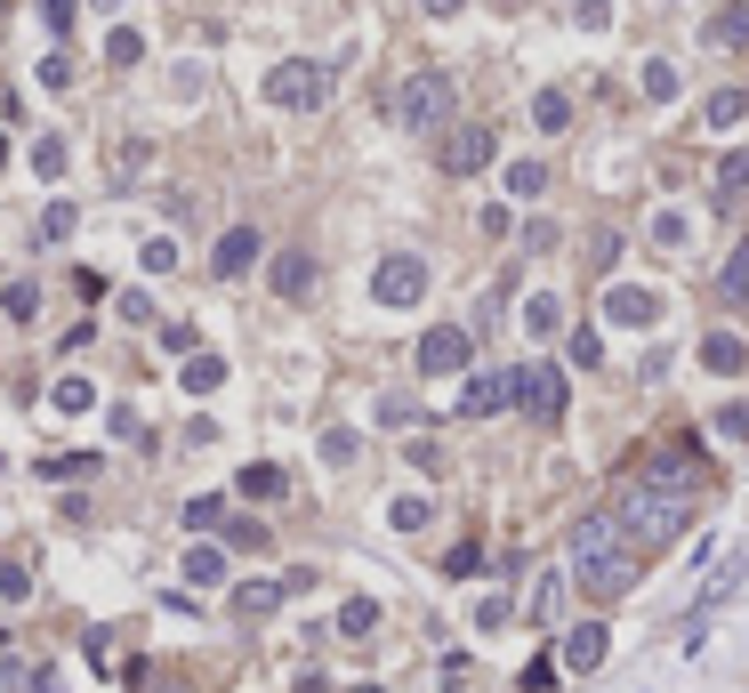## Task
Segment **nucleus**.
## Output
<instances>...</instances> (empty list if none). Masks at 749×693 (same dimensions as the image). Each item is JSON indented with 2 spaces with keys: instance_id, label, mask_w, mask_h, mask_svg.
Here are the masks:
<instances>
[{
  "instance_id": "nucleus-1",
  "label": "nucleus",
  "mask_w": 749,
  "mask_h": 693,
  "mask_svg": "<svg viewBox=\"0 0 749 693\" xmlns=\"http://www.w3.org/2000/svg\"><path fill=\"white\" fill-rule=\"evenodd\" d=\"M612 516H621V533H629V540L669 548L677 533H686V516H693V484H677V476H637V484H621Z\"/></svg>"
},
{
  "instance_id": "nucleus-2",
  "label": "nucleus",
  "mask_w": 749,
  "mask_h": 693,
  "mask_svg": "<svg viewBox=\"0 0 749 693\" xmlns=\"http://www.w3.org/2000/svg\"><path fill=\"white\" fill-rule=\"evenodd\" d=\"M621 516H581V533H572V573H581L589 597H621V588L637 580L629 548H621Z\"/></svg>"
},
{
  "instance_id": "nucleus-3",
  "label": "nucleus",
  "mask_w": 749,
  "mask_h": 693,
  "mask_svg": "<svg viewBox=\"0 0 749 693\" xmlns=\"http://www.w3.org/2000/svg\"><path fill=\"white\" fill-rule=\"evenodd\" d=\"M266 106H283V114H323V106H331V65H315V57L275 65V74H266Z\"/></svg>"
},
{
  "instance_id": "nucleus-4",
  "label": "nucleus",
  "mask_w": 749,
  "mask_h": 693,
  "mask_svg": "<svg viewBox=\"0 0 749 693\" xmlns=\"http://www.w3.org/2000/svg\"><path fill=\"white\" fill-rule=\"evenodd\" d=\"M452 106H460V89H452V74H412V81H403L395 89V121L403 129H444L452 121Z\"/></svg>"
},
{
  "instance_id": "nucleus-5",
  "label": "nucleus",
  "mask_w": 749,
  "mask_h": 693,
  "mask_svg": "<svg viewBox=\"0 0 749 693\" xmlns=\"http://www.w3.org/2000/svg\"><path fill=\"white\" fill-rule=\"evenodd\" d=\"M516 403L532 411L540 428H556V420H564V371H556V363H524V371H516Z\"/></svg>"
},
{
  "instance_id": "nucleus-6",
  "label": "nucleus",
  "mask_w": 749,
  "mask_h": 693,
  "mask_svg": "<svg viewBox=\"0 0 749 693\" xmlns=\"http://www.w3.org/2000/svg\"><path fill=\"white\" fill-rule=\"evenodd\" d=\"M492 146H500V137H492V121H460V129H444V146H435V162H444L452 178H475V169L492 162Z\"/></svg>"
},
{
  "instance_id": "nucleus-7",
  "label": "nucleus",
  "mask_w": 749,
  "mask_h": 693,
  "mask_svg": "<svg viewBox=\"0 0 749 693\" xmlns=\"http://www.w3.org/2000/svg\"><path fill=\"white\" fill-rule=\"evenodd\" d=\"M420 291H427V258H412V251L380 258V274H371V299L380 306H420Z\"/></svg>"
},
{
  "instance_id": "nucleus-8",
  "label": "nucleus",
  "mask_w": 749,
  "mask_h": 693,
  "mask_svg": "<svg viewBox=\"0 0 749 693\" xmlns=\"http://www.w3.org/2000/svg\"><path fill=\"white\" fill-rule=\"evenodd\" d=\"M420 371H427V379L467 371V331H460V323H435V331L420 339Z\"/></svg>"
},
{
  "instance_id": "nucleus-9",
  "label": "nucleus",
  "mask_w": 749,
  "mask_h": 693,
  "mask_svg": "<svg viewBox=\"0 0 749 693\" xmlns=\"http://www.w3.org/2000/svg\"><path fill=\"white\" fill-rule=\"evenodd\" d=\"M507 396H516V379H500V371H475L467 388H460V420H492V411H507Z\"/></svg>"
},
{
  "instance_id": "nucleus-10",
  "label": "nucleus",
  "mask_w": 749,
  "mask_h": 693,
  "mask_svg": "<svg viewBox=\"0 0 749 693\" xmlns=\"http://www.w3.org/2000/svg\"><path fill=\"white\" fill-rule=\"evenodd\" d=\"M210 266H218V283H234V274H250V266H258V226H226V234H218V258H210Z\"/></svg>"
},
{
  "instance_id": "nucleus-11",
  "label": "nucleus",
  "mask_w": 749,
  "mask_h": 693,
  "mask_svg": "<svg viewBox=\"0 0 749 693\" xmlns=\"http://www.w3.org/2000/svg\"><path fill=\"white\" fill-rule=\"evenodd\" d=\"M266 283H275V299H306L315 291V251H283L275 266H266Z\"/></svg>"
},
{
  "instance_id": "nucleus-12",
  "label": "nucleus",
  "mask_w": 749,
  "mask_h": 693,
  "mask_svg": "<svg viewBox=\"0 0 749 693\" xmlns=\"http://www.w3.org/2000/svg\"><path fill=\"white\" fill-rule=\"evenodd\" d=\"M604 315L612 323H661V299L653 291H604Z\"/></svg>"
},
{
  "instance_id": "nucleus-13",
  "label": "nucleus",
  "mask_w": 749,
  "mask_h": 693,
  "mask_svg": "<svg viewBox=\"0 0 749 693\" xmlns=\"http://www.w3.org/2000/svg\"><path fill=\"white\" fill-rule=\"evenodd\" d=\"M597 662H604V621H581L564 637V670H597Z\"/></svg>"
},
{
  "instance_id": "nucleus-14",
  "label": "nucleus",
  "mask_w": 749,
  "mask_h": 693,
  "mask_svg": "<svg viewBox=\"0 0 749 693\" xmlns=\"http://www.w3.org/2000/svg\"><path fill=\"white\" fill-rule=\"evenodd\" d=\"M709 49H749V9H741V0L709 17Z\"/></svg>"
},
{
  "instance_id": "nucleus-15",
  "label": "nucleus",
  "mask_w": 749,
  "mask_h": 693,
  "mask_svg": "<svg viewBox=\"0 0 749 693\" xmlns=\"http://www.w3.org/2000/svg\"><path fill=\"white\" fill-rule=\"evenodd\" d=\"M290 492V476L275 468V460H258V468H243V500H283Z\"/></svg>"
},
{
  "instance_id": "nucleus-16",
  "label": "nucleus",
  "mask_w": 749,
  "mask_h": 693,
  "mask_svg": "<svg viewBox=\"0 0 749 693\" xmlns=\"http://www.w3.org/2000/svg\"><path fill=\"white\" fill-rule=\"evenodd\" d=\"M275 605H283V580H243V588H234V613H250V621L275 613Z\"/></svg>"
},
{
  "instance_id": "nucleus-17",
  "label": "nucleus",
  "mask_w": 749,
  "mask_h": 693,
  "mask_svg": "<svg viewBox=\"0 0 749 693\" xmlns=\"http://www.w3.org/2000/svg\"><path fill=\"white\" fill-rule=\"evenodd\" d=\"M701 363H709V371H741V363H749V346H741L733 331H709V346H701Z\"/></svg>"
},
{
  "instance_id": "nucleus-18",
  "label": "nucleus",
  "mask_w": 749,
  "mask_h": 693,
  "mask_svg": "<svg viewBox=\"0 0 749 693\" xmlns=\"http://www.w3.org/2000/svg\"><path fill=\"white\" fill-rule=\"evenodd\" d=\"M532 121H540V129H564V121H572V97H564V89H540V97H532Z\"/></svg>"
},
{
  "instance_id": "nucleus-19",
  "label": "nucleus",
  "mask_w": 749,
  "mask_h": 693,
  "mask_svg": "<svg viewBox=\"0 0 749 693\" xmlns=\"http://www.w3.org/2000/svg\"><path fill=\"white\" fill-rule=\"evenodd\" d=\"M186 580L218 588V580H226V557H218V548H186Z\"/></svg>"
},
{
  "instance_id": "nucleus-20",
  "label": "nucleus",
  "mask_w": 749,
  "mask_h": 693,
  "mask_svg": "<svg viewBox=\"0 0 749 693\" xmlns=\"http://www.w3.org/2000/svg\"><path fill=\"white\" fill-rule=\"evenodd\" d=\"M32 306H41V291H32V283H9V291H0V315H9V323H32Z\"/></svg>"
},
{
  "instance_id": "nucleus-21",
  "label": "nucleus",
  "mask_w": 749,
  "mask_h": 693,
  "mask_svg": "<svg viewBox=\"0 0 749 693\" xmlns=\"http://www.w3.org/2000/svg\"><path fill=\"white\" fill-rule=\"evenodd\" d=\"M749 114V89H718V97H709V121H718V129H733Z\"/></svg>"
},
{
  "instance_id": "nucleus-22",
  "label": "nucleus",
  "mask_w": 749,
  "mask_h": 693,
  "mask_svg": "<svg viewBox=\"0 0 749 693\" xmlns=\"http://www.w3.org/2000/svg\"><path fill=\"white\" fill-rule=\"evenodd\" d=\"M741 186H749V154H726L718 162V202H733Z\"/></svg>"
},
{
  "instance_id": "nucleus-23",
  "label": "nucleus",
  "mask_w": 749,
  "mask_h": 693,
  "mask_svg": "<svg viewBox=\"0 0 749 693\" xmlns=\"http://www.w3.org/2000/svg\"><path fill=\"white\" fill-rule=\"evenodd\" d=\"M540 186H549V169H540V162H516V169H507V194H516V202H532Z\"/></svg>"
},
{
  "instance_id": "nucleus-24",
  "label": "nucleus",
  "mask_w": 749,
  "mask_h": 693,
  "mask_svg": "<svg viewBox=\"0 0 749 693\" xmlns=\"http://www.w3.org/2000/svg\"><path fill=\"white\" fill-rule=\"evenodd\" d=\"M338 629H347V637H371V629H380V605H371V597H355L347 613H338Z\"/></svg>"
},
{
  "instance_id": "nucleus-25",
  "label": "nucleus",
  "mask_w": 749,
  "mask_h": 693,
  "mask_svg": "<svg viewBox=\"0 0 749 693\" xmlns=\"http://www.w3.org/2000/svg\"><path fill=\"white\" fill-rule=\"evenodd\" d=\"M644 97H661V106L677 97V65H669V57H653V65H644Z\"/></svg>"
},
{
  "instance_id": "nucleus-26",
  "label": "nucleus",
  "mask_w": 749,
  "mask_h": 693,
  "mask_svg": "<svg viewBox=\"0 0 749 693\" xmlns=\"http://www.w3.org/2000/svg\"><path fill=\"white\" fill-rule=\"evenodd\" d=\"M73 202H49V211H41V242H65V234H73Z\"/></svg>"
},
{
  "instance_id": "nucleus-27",
  "label": "nucleus",
  "mask_w": 749,
  "mask_h": 693,
  "mask_svg": "<svg viewBox=\"0 0 749 693\" xmlns=\"http://www.w3.org/2000/svg\"><path fill=\"white\" fill-rule=\"evenodd\" d=\"M32 169H41V178H65V137H41V146H32Z\"/></svg>"
},
{
  "instance_id": "nucleus-28",
  "label": "nucleus",
  "mask_w": 749,
  "mask_h": 693,
  "mask_svg": "<svg viewBox=\"0 0 749 693\" xmlns=\"http://www.w3.org/2000/svg\"><path fill=\"white\" fill-rule=\"evenodd\" d=\"M218 379H226L218 355H194V363H186V388H194V396H201V388H218Z\"/></svg>"
},
{
  "instance_id": "nucleus-29",
  "label": "nucleus",
  "mask_w": 749,
  "mask_h": 693,
  "mask_svg": "<svg viewBox=\"0 0 749 693\" xmlns=\"http://www.w3.org/2000/svg\"><path fill=\"white\" fill-rule=\"evenodd\" d=\"M49 403H57V411H89V379H57Z\"/></svg>"
},
{
  "instance_id": "nucleus-30",
  "label": "nucleus",
  "mask_w": 749,
  "mask_h": 693,
  "mask_svg": "<svg viewBox=\"0 0 749 693\" xmlns=\"http://www.w3.org/2000/svg\"><path fill=\"white\" fill-rule=\"evenodd\" d=\"M24 588H32V573H24L17 557H0V597H9V605H17V597H24Z\"/></svg>"
},
{
  "instance_id": "nucleus-31",
  "label": "nucleus",
  "mask_w": 749,
  "mask_h": 693,
  "mask_svg": "<svg viewBox=\"0 0 749 693\" xmlns=\"http://www.w3.org/2000/svg\"><path fill=\"white\" fill-rule=\"evenodd\" d=\"M718 436H733V443H749V403H726V411H718Z\"/></svg>"
},
{
  "instance_id": "nucleus-32",
  "label": "nucleus",
  "mask_w": 749,
  "mask_h": 693,
  "mask_svg": "<svg viewBox=\"0 0 749 693\" xmlns=\"http://www.w3.org/2000/svg\"><path fill=\"white\" fill-rule=\"evenodd\" d=\"M186 525H194V533H210V525H226V500H194V508H186Z\"/></svg>"
},
{
  "instance_id": "nucleus-33",
  "label": "nucleus",
  "mask_w": 749,
  "mask_h": 693,
  "mask_svg": "<svg viewBox=\"0 0 749 693\" xmlns=\"http://www.w3.org/2000/svg\"><path fill=\"white\" fill-rule=\"evenodd\" d=\"M556 605H564V580L549 573V580H540V597H532V613H540V621H556Z\"/></svg>"
},
{
  "instance_id": "nucleus-34",
  "label": "nucleus",
  "mask_w": 749,
  "mask_h": 693,
  "mask_svg": "<svg viewBox=\"0 0 749 693\" xmlns=\"http://www.w3.org/2000/svg\"><path fill=\"white\" fill-rule=\"evenodd\" d=\"M572 17H581L589 32H604V25H612V0H572Z\"/></svg>"
},
{
  "instance_id": "nucleus-35",
  "label": "nucleus",
  "mask_w": 749,
  "mask_h": 693,
  "mask_svg": "<svg viewBox=\"0 0 749 693\" xmlns=\"http://www.w3.org/2000/svg\"><path fill=\"white\" fill-rule=\"evenodd\" d=\"M653 242H661V251H677V242H686V218L661 211V218H653Z\"/></svg>"
},
{
  "instance_id": "nucleus-36",
  "label": "nucleus",
  "mask_w": 749,
  "mask_h": 693,
  "mask_svg": "<svg viewBox=\"0 0 749 693\" xmlns=\"http://www.w3.org/2000/svg\"><path fill=\"white\" fill-rule=\"evenodd\" d=\"M380 420H387V428H412L420 411H412V396H387V403H380Z\"/></svg>"
},
{
  "instance_id": "nucleus-37",
  "label": "nucleus",
  "mask_w": 749,
  "mask_h": 693,
  "mask_svg": "<svg viewBox=\"0 0 749 693\" xmlns=\"http://www.w3.org/2000/svg\"><path fill=\"white\" fill-rule=\"evenodd\" d=\"M749 291V251H733V266H726V299H741Z\"/></svg>"
},
{
  "instance_id": "nucleus-38",
  "label": "nucleus",
  "mask_w": 749,
  "mask_h": 693,
  "mask_svg": "<svg viewBox=\"0 0 749 693\" xmlns=\"http://www.w3.org/2000/svg\"><path fill=\"white\" fill-rule=\"evenodd\" d=\"M420 17H460V0H420Z\"/></svg>"
},
{
  "instance_id": "nucleus-39",
  "label": "nucleus",
  "mask_w": 749,
  "mask_h": 693,
  "mask_svg": "<svg viewBox=\"0 0 749 693\" xmlns=\"http://www.w3.org/2000/svg\"><path fill=\"white\" fill-rule=\"evenodd\" d=\"M0 162H9V137H0Z\"/></svg>"
},
{
  "instance_id": "nucleus-40",
  "label": "nucleus",
  "mask_w": 749,
  "mask_h": 693,
  "mask_svg": "<svg viewBox=\"0 0 749 693\" xmlns=\"http://www.w3.org/2000/svg\"><path fill=\"white\" fill-rule=\"evenodd\" d=\"M363 693H380V685H363Z\"/></svg>"
}]
</instances>
